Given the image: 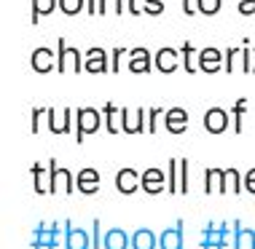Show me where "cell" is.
<instances>
[{"label": "cell", "mask_w": 255, "mask_h": 249, "mask_svg": "<svg viewBox=\"0 0 255 249\" xmlns=\"http://www.w3.org/2000/svg\"><path fill=\"white\" fill-rule=\"evenodd\" d=\"M102 126V113L97 107H81L78 110V121H75V140L78 145L86 140V134H94Z\"/></svg>", "instance_id": "1"}, {"label": "cell", "mask_w": 255, "mask_h": 249, "mask_svg": "<svg viewBox=\"0 0 255 249\" xmlns=\"http://www.w3.org/2000/svg\"><path fill=\"white\" fill-rule=\"evenodd\" d=\"M57 46H59V51H57L59 73H84V57L78 54V48H67L65 38H59Z\"/></svg>", "instance_id": "2"}, {"label": "cell", "mask_w": 255, "mask_h": 249, "mask_svg": "<svg viewBox=\"0 0 255 249\" xmlns=\"http://www.w3.org/2000/svg\"><path fill=\"white\" fill-rule=\"evenodd\" d=\"M169 190H188V158H172L169 161Z\"/></svg>", "instance_id": "3"}, {"label": "cell", "mask_w": 255, "mask_h": 249, "mask_svg": "<svg viewBox=\"0 0 255 249\" xmlns=\"http://www.w3.org/2000/svg\"><path fill=\"white\" fill-rule=\"evenodd\" d=\"M84 73H92V75L110 73V65H108V51H105V48H100V46L86 48V57H84Z\"/></svg>", "instance_id": "4"}, {"label": "cell", "mask_w": 255, "mask_h": 249, "mask_svg": "<svg viewBox=\"0 0 255 249\" xmlns=\"http://www.w3.org/2000/svg\"><path fill=\"white\" fill-rule=\"evenodd\" d=\"M145 113H148V110H142V107H137V110H127V107H124V121H121V131H124V134H142V131H148Z\"/></svg>", "instance_id": "5"}, {"label": "cell", "mask_w": 255, "mask_h": 249, "mask_svg": "<svg viewBox=\"0 0 255 249\" xmlns=\"http://www.w3.org/2000/svg\"><path fill=\"white\" fill-rule=\"evenodd\" d=\"M204 129L210 131V134H223V131L229 129V110L210 107L204 113Z\"/></svg>", "instance_id": "6"}, {"label": "cell", "mask_w": 255, "mask_h": 249, "mask_svg": "<svg viewBox=\"0 0 255 249\" xmlns=\"http://www.w3.org/2000/svg\"><path fill=\"white\" fill-rule=\"evenodd\" d=\"M49 115V131L51 134H67L70 131V123H73V110L65 107V110H46Z\"/></svg>", "instance_id": "7"}, {"label": "cell", "mask_w": 255, "mask_h": 249, "mask_svg": "<svg viewBox=\"0 0 255 249\" xmlns=\"http://www.w3.org/2000/svg\"><path fill=\"white\" fill-rule=\"evenodd\" d=\"M164 129L169 131V134H183L185 129H188V113H185L183 107H172L164 113Z\"/></svg>", "instance_id": "8"}, {"label": "cell", "mask_w": 255, "mask_h": 249, "mask_svg": "<svg viewBox=\"0 0 255 249\" xmlns=\"http://www.w3.org/2000/svg\"><path fill=\"white\" fill-rule=\"evenodd\" d=\"M223 54L218 48H202L199 51V70L202 73H220L223 70Z\"/></svg>", "instance_id": "9"}, {"label": "cell", "mask_w": 255, "mask_h": 249, "mask_svg": "<svg viewBox=\"0 0 255 249\" xmlns=\"http://www.w3.org/2000/svg\"><path fill=\"white\" fill-rule=\"evenodd\" d=\"M129 73L140 75V73H150V51L148 48H129Z\"/></svg>", "instance_id": "10"}, {"label": "cell", "mask_w": 255, "mask_h": 249, "mask_svg": "<svg viewBox=\"0 0 255 249\" xmlns=\"http://www.w3.org/2000/svg\"><path fill=\"white\" fill-rule=\"evenodd\" d=\"M54 62H57V57H54L51 48H35V51H32V57H30L32 70L40 73V75H43V73H51Z\"/></svg>", "instance_id": "11"}, {"label": "cell", "mask_w": 255, "mask_h": 249, "mask_svg": "<svg viewBox=\"0 0 255 249\" xmlns=\"http://www.w3.org/2000/svg\"><path fill=\"white\" fill-rule=\"evenodd\" d=\"M177 57H180V54H177L175 48H158L156 57H153L156 70H161V73H175V70H177Z\"/></svg>", "instance_id": "12"}, {"label": "cell", "mask_w": 255, "mask_h": 249, "mask_svg": "<svg viewBox=\"0 0 255 249\" xmlns=\"http://www.w3.org/2000/svg\"><path fill=\"white\" fill-rule=\"evenodd\" d=\"M102 113H105V129L110 131V134H121L124 107H116L113 102H105V107H102Z\"/></svg>", "instance_id": "13"}, {"label": "cell", "mask_w": 255, "mask_h": 249, "mask_svg": "<svg viewBox=\"0 0 255 249\" xmlns=\"http://www.w3.org/2000/svg\"><path fill=\"white\" fill-rule=\"evenodd\" d=\"M137 182H140V177H137L134 169H121L119 174H116V188L124 190V193H132L137 188Z\"/></svg>", "instance_id": "14"}, {"label": "cell", "mask_w": 255, "mask_h": 249, "mask_svg": "<svg viewBox=\"0 0 255 249\" xmlns=\"http://www.w3.org/2000/svg\"><path fill=\"white\" fill-rule=\"evenodd\" d=\"M57 5H59V0H32V16H30V19H32V24L38 27L40 19L49 16V13L57 8Z\"/></svg>", "instance_id": "15"}, {"label": "cell", "mask_w": 255, "mask_h": 249, "mask_svg": "<svg viewBox=\"0 0 255 249\" xmlns=\"http://www.w3.org/2000/svg\"><path fill=\"white\" fill-rule=\"evenodd\" d=\"M142 188L150 190V193H158L164 188V171L161 169H148L142 171Z\"/></svg>", "instance_id": "16"}, {"label": "cell", "mask_w": 255, "mask_h": 249, "mask_svg": "<svg viewBox=\"0 0 255 249\" xmlns=\"http://www.w3.org/2000/svg\"><path fill=\"white\" fill-rule=\"evenodd\" d=\"M97 185H100V174L94 169H81L78 171V188L84 193H94Z\"/></svg>", "instance_id": "17"}, {"label": "cell", "mask_w": 255, "mask_h": 249, "mask_svg": "<svg viewBox=\"0 0 255 249\" xmlns=\"http://www.w3.org/2000/svg\"><path fill=\"white\" fill-rule=\"evenodd\" d=\"M234 134H242L245 129V113H247V99L242 96V99H237V105H234Z\"/></svg>", "instance_id": "18"}, {"label": "cell", "mask_w": 255, "mask_h": 249, "mask_svg": "<svg viewBox=\"0 0 255 249\" xmlns=\"http://www.w3.org/2000/svg\"><path fill=\"white\" fill-rule=\"evenodd\" d=\"M220 182H223V185H220V190H234V193H237L239 188H242V182H239V171L237 169H229V171H223V169H220Z\"/></svg>", "instance_id": "19"}, {"label": "cell", "mask_w": 255, "mask_h": 249, "mask_svg": "<svg viewBox=\"0 0 255 249\" xmlns=\"http://www.w3.org/2000/svg\"><path fill=\"white\" fill-rule=\"evenodd\" d=\"M59 11L67 16H75V13L86 11V0H59Z\"/></svg>", "instance_id": "20"}, {"label": "cell", "mask_w": 255, "mask_h": 249, "mask_svg": "<svg viewBox=\"0 0 255 249\" xmlns=\"http://www.w3.org/2000/svg\"><path fill=\"white\" fill-rule=\"evenodd\" d=\"M180 57H183V65H185V73H199L194 67V46L185 40V43L180 46Z\"/></svg>", "instance_id": "21"}, {"label": "cell", "mask_w": 255, "mask_h": 249, "mask_svg": "<svg viewBox=\"0 0 255 249\" xmlns=\"http://www.w3.org/2000/svg\"><path fill=\"white\" fill-rule=\"evenodd\" d=\"M196 11L204 16H215L220 11V0H196Z\"/></svg>", "instance_id": "22"}, {"label": "cell", "mask_w": 255, "mask_h": 249, "mask_svg": "<svg viewBox=\"0 0 255 249\" xmlns=\"http://www.w3.org/2000/svg\"><path fill=\"white\" fill-rule=\"evenodd\" d=\"M108 11H113V13H124V0H100V16L102 13H108Z\"/></svg>", "instance_id": "23"}, {"label": "cell", "mask_w": 255, "mask_h": 249, "mask_svg": "<svg viewBox=\"0 0 255 249\" xmlns=\"http://www.w3.org/2000/svg\"><path fill=\"white\" fill-rule=\"evenodd\" d=\"M142 11L150 16H158V13H164V0H142Z\"/></svg>", "instance_id": "24"}, {"label": "cell", "mask_w": 255, "mask_h": 249, "mask_svg": "<svg viewBox=\"0 0 255 249\" xmlns=\"http://www.w3.org/2000/svg\"><path fill=\"white\" fill-rule=\"evenodd\" d=\"M32 177H35V190H38V193H43V190H46V185H43V179H46V169H43L40 164L32 166Z\"/></svg>", "instance_id": "25"}, {"label": "cell", "mask_w": 255, "mask_h": 249, "mask_svg": "<svg viewBox=\"0 0 255 249\" xmlns=\"http://www.w3.org/2000/svg\"><path fill=\"white\" fill-rule=\"evenodd\" d=\"M161 113H164L161 107H150L148 110V131H150V134H156V129H158L156 121H158V115H161Z\"/></svg>", "instance_id": "26"}, {"label": "cell", "mask_w": 255, "mask_h": 249, "mask_svg": "<svg viewBox=\"0 0 255 249\" xmlns=\"http://www.w3.org/2000/svg\"><path fill=\"white\" fill-rule=\"evenodd\" d=\"M239 13L242 16H255V0H239Z\"/></svg>", "instance_id": "27"}, {"label": "cell", "mask_w": 255, "mask_h": 249, "mask_svg": "<svg viewBox=\"0 0 255 249\" xmlns=\"http://www.w3.org/2000/svg\"><path fill=\"white\" fill-rule=\"evenodd\" d=\"M250 51H253V48H250V43L245 40V48H242V70H245L247 75L253 73V67H250Z\"/></svg>", "instance_id": "28"}, {"label": "cell", "mask_w": 255, "mask_h": 249, "mask_svg": "<svg viewBox=\"0 0 255 249\" xmlns=\"http://www.w3.org/2000/svg\"><path fill=\"white\" fill-rule=\"evenodd\" d=\"M127 48H113V65H110V73H119L121 70V54Z\"/></svg>", "instance_id": "29"}, {"label": "cell", "mask_w": 255, "mask_h": 249, "mask_svg": "<svg viewBox=\"0 0 255 249\" xmlns=\"http://www.w3.org/2000/svg\"><path fill=\"white\" fill-rule=\"evenodd\" d=\"M46 110H40V107H32V121H30V129H32V134H38V121H40V115H43Z\"/></svg>", "instance_id": "30"}, {"label": "cell", "mask_w": 255, "mask_h": 249, "mask_svg": "<svg viewBox=\"0 0 255 249\" xmlns=\"http://www.w3.org/2000/svg\"><path fill=\"white\" fill-rule=\"evenodd\" d=\"M245 185H247V190H255V169H250L245 174Z\"/></svg>", "instance_id": "31"}, {"label": "cell", "mask_w": 255, "mask_h": 249, "mask_svg": "<svg viewBox=\"0 0 255 249\" xmlns=\"http://www.w3.org/2000/svg\"><path fill=\"white\" fill-rule=\"evenodd\" d=\"M183 13H185V16H194V13H196V5L191 3V0H183Z\"/></svg>", "instance_id": "32"}, {"label": "cell", "mask_w": 255, "mask_h": 249, "mask_svg": "<svg viewBox=\"0 0 255 249\" xmlns=\"http://www.w3.org/2000/svg\"><path fill=\"white\" fill-rule=\"evenodd\" d=\"M127 11L134 13V16H137V13H142V8L137 5V0H127Z\"/></svg>", "instance_id": "33"}, {"label": "cell", "mask_w": 255, "mask_h": 249, "mask_svg": "<svg viewBox=\"0 0 255 249\" xmlns=\"http://www.w3.org/2000/svg\"><path fill=\"white\" fill-rule=\"evenodd\" d=\"M97 0H86V13H97Z\"/></svg>", "instance_id": "34"}, {"label": "cell", "mask_w": 255, "mask_h": 249, "mask_svg": "<svg viewBox=\"0 0 255 249\" xmlns=\"http://www.w3.org/2000/svg\"><path fill=\"white\" fill-rule=\"evenodd\" d=\"M253 51H255V48H253ZM253 73H255V65H253Z\"/></svg>", "instance_id": "35"}]
</instances>
